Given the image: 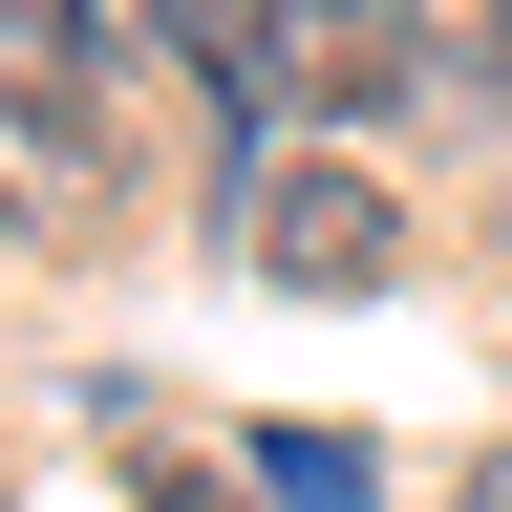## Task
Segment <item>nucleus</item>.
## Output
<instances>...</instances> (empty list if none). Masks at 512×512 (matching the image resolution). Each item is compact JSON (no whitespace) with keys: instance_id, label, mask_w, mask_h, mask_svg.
<instances>
[{"instance_id":"20e7f679","label":"nucleus","mask_w":512,"mask_h":512,"mask_svg":"<svg viewBox=\"0 0 512 512\" xmlns=\"http://www.w3.org/2000/svg\"><path fill=\"white\" fill-rule=\"evenodd\" d=\"M64 22H86V64H150V43H171V0H64Z\"/></svg>"},{"instance_id":"f03ea898","label":"nucleus","mask_w":512,"mask_h":512,"mask_svg":"<svg viewBox=\"0 0 512 512\" xmlns=\"http://www.w3.org/2000/svg\"><path fill=\"white\" fill-rule=\"evenodd\" d=\"M384 235H406V214H384L342 150H256V171H235V256H256L278 299H384Z\"/></svg>"},{"instance_id":"0eeeda50","label":"nucleus","mask_w":512,"mask_h":512,"mask_svg":"<svg viewBox=\"0 0 512 512\" xmlns=\"http://www.w3.org/2000/svg\"><path fill=\"white\" fill-rule=\"evenodd\" d=\"M491 43H512V0H491Z\"/></svg>"},{"instance_id":"f257e3e1","label":"nucleus","mask_w":512,"mask_h":512,"mask_svg":"<svg viewBox=\"0 0 512 512\" xmlns=\"http://www.w3.org/2000/svg\"><path fill=\"white\" fill-rule=\"evenodd\" d=\"M406 0H256V22L214 43V86H235V128H342V107H384L406 86Z\"/></svg>"},{"instance_id":"7ed1b4c3","label":"nucleus","mask_w":512,"mask_h":512,"mask_svg":"<svg viewBox=\"0 0 512 512\" xmlns=\"http://www.w3.org/2000/svg\"><path fill=\"white\" fill-rule=\"evenodd\" d=\"M86 22H43V0H0V107H86V64H64Z\"/></svg>"},{"instance_id":"39448f33","label":"nucleus","mask_w":512,"mask_h":512,"mask_svg":"<svg viewBox=\"0 0 512 512\" xmlns=\"http://www.w3.org/2000/svg\"><path fill=\"white\" fill-rule=\"evenodd\" d=\"M448 512H512V448H491V470H470V491H448Z\"/></svg>"},{"instance_id":"423d86ee","label":"nucleus","mask_w":512,"mask_h":512,"mask_svg":"<svg viewBox=\"0 0 512 512\" xmlns=\"http://www.w3.org/2000/svg\"><path fill=\"white\" fill-rule=\"evenodd\" d=\"M235 22H256V0H214V43H235Z\"/></svg>"}]
</instances>
